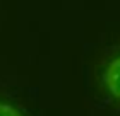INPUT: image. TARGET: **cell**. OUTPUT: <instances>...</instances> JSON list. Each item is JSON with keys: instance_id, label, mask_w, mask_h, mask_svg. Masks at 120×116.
Masks as SVG:
<instances>
[{"instance_id": "7a4b0ae2", "label": "cell", "mask_w": 120, "mask_h": 116, "mask_svg": "<svg viewBox=\"0 0 120 116\" xmlns=\"http://www.w3.org/2000/svg\"><path fill=\"white\" fill-rule=\"evenodd\" d=\"M0 116H29L26 111H22L15 102H12L9 97L0 94Z\"/></svg>"}, {"instance_id": "6da1fadb", "label": "cell", "mask_w": 120, "mask_h": 116, "mask_svg": "<svg viewBox=\"0 0 120 116\" xmlns=\"http://www.w3.org/2000/svg\"><path fill=\"white\" fill-rule=\"evenodd\" d=\"M93 87L105 102L120 108V43L98 56L93 65Z\"/></svg>"}]
</instances>
